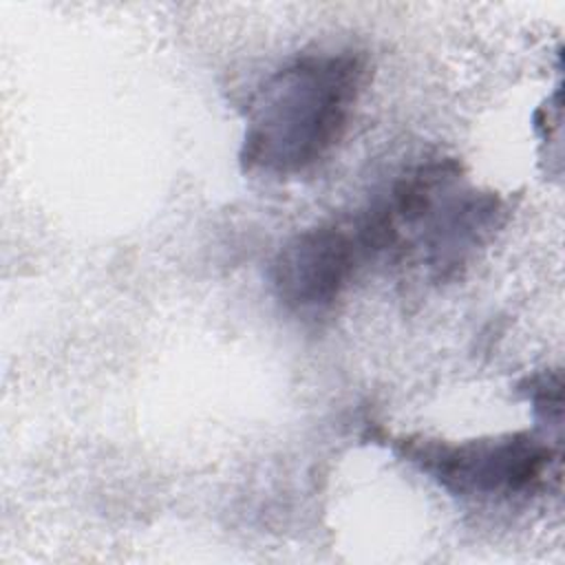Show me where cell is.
I'll return each mask as SVG.
<instances>
[{"label":"cell","instance_id":"1","mask_svg":"<svg viewBox=\"0 0 565 565\" xmlns=\"http://www.w3.org/2000/svg\"><path fill=\"white\" fill-rule=\"evenodd\" d=\"M364 77L355 51L305 53L276 71L252 102L243 170L289 177L324 159L349 128Z\"/></svg>","mask_w":565,"mask_h":565},{"label":"cell","instance_id":"2","mask_svg":"<svg viewBox=\"0 0 565 565\" xmlns=\"http://www.w3.org/2000/svg\"><path fill=\"white\" fill-rule=\"evenodd\" d=\"M388 252H413L433 278L457 276L499 227L503 203L494 192L463 183L452 159L422 163L391 188L386 203L371 210Z\"/></svg>","mask_w":565,"mask_h":565},{"label":"cell","instance_id":"3","mask_svg":"<svg viewBox=\"0 0 565 565\" xmlns=\"http://www.w3.org/2000/svg\"><path fill=\"white\" fill-rule=\"evenodd\" d=\"M395 450L437 486L463 499L514 497L534 490L554 461V450L530 433L470 441L404 437L397 439Z\"/></svg>","mask_w":565,"mask_h":565},{"label":"cell","instance_id":"4","mask_svg":"<svg viewBox=\"0 0 565 565\" xmlns=\"http://www.w3.org/2000/svg\"><path fill=\"white\" fill-rule=\"evenodd\" d=\"M371 256L358 218L351 227L327 223L302 230L278 249L271 263L274 294L289 311H327L349 287L358 265Z\"/></svg>","mask_w":565,"mask_h":565},{"label":"cell","instance_id":"5","mask_svg":"<svg viewBox=\"0 0 565 565\" xmlns=\"http://www.w3.org/2000/svg\"><path fill=\"white\" fill-rule=\"evenodd\" d=\"M519 391L534 404V411L547 422L558 426L563 411V382L558 371H543L525 377Z\"/></svg>","mask_w":565,"mask_h":565}]
</instances>
